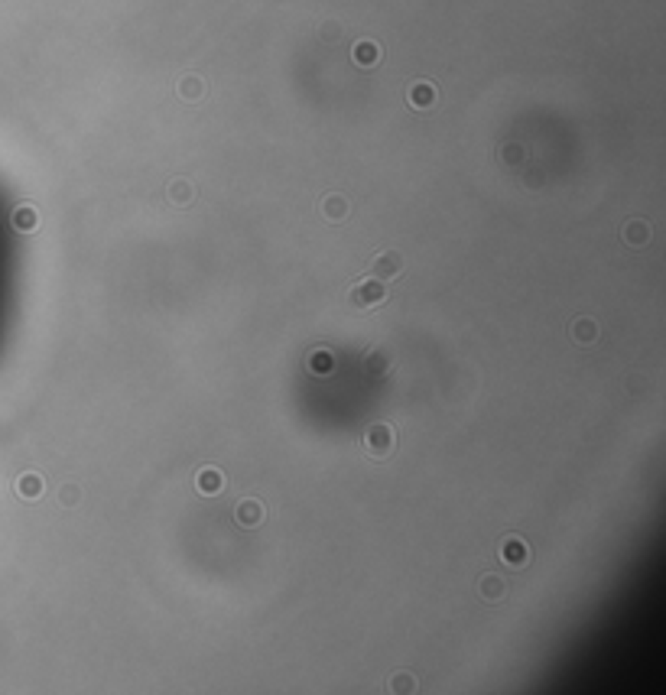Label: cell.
I'll return each instance as SVG.
<instances>
[{
    "mask_svg": "<svg viewBox=\"0 0 666 695\" xmlns=\"http://www.w3.org/2000/svg\"><path fill=\"white\" fill-rule=\"evenodd\" d=\"M384 299H387V289H384V279H377V277L358 279L355 286H351V293H348V302L355 309H371V306H380Z\"/></svg>",
    "mask_w": 666,
    "mask_h": 695,
    "instance_id": "obj_1",
    "label": "cell"
},
{
    "mask_svg": "<svg viewBox=\"0 0 666 695\" xmlns=\"http://www.w3.org/2000/svg\"><path fill=\"white\" fill-rule=\"evenodd\" d=\"M364 449L374 455V458H384L394 452V426L390 423H374V426L364 432Z\"/></svg>",
    "mask_w": 666,
    "mask_h": 695,
    "instance_id": "obj_2",
    "label": "cell"
},
{
    "mask_svg": "<svg viewBox=\"0 0 666 695\" xmlns=\"http://www.w3.org/2000/svg\"><path fill=\"white\" fill-rule=\"evenodd\" d=\"M403 257H400V250H384V254H377L374 267H371V277L377 279H397L403 273Z\"/></svg>",
    "mask_w": 666,
    "mask_h": 695,
    "instance_id": "obj_3",
    "label": "cell"
},
{
    "mask_svg": "<svg viewBox=\"0 0 666 695\" xmlns=\"http://www.w3.org/2000/svg\"><path fill=\"white\" fill-rule=\"evenodd\" d=\"M527 559H530V549L520 536H507L504 543H501V562H507L510 568L527 566Z\"/></svg>",
    "mask_w": 666,
    "mask_h": 695,
    "instance_id": "obj_4",
    "label": "cell"
},
{
    "mask_svg": "<svg viewBox=\"0 0 666 695\" xmlns=\"http://www.w3.org/2000/svg\"><path fill=\"white\" fill-rule=\"evenodd\" d=\"M234 520L244 526V530H254V526H260V520H263V503L254 501V497L241 501V503H237V510H234Z\"/></svg>",
    "mask_w": 666,
    "mask_h": 695,
    "instance_id": "obj_5",
    "label": "cell"
},
{
    "mask_svg": "<svg viewBox=\"0 0 666 695\" xmlns=\"http://www.w3.org/2000/svg\"><path fill=\"white\" fill-rule=\"evenodd\" d=\"M436 85H429V82H416V85L409 88V95H407V101H409V107H416V111H426V107H432L436 104Z\"/></svg>",
    "mask_w": 666,
    "mask_h": 695,
    "instance_id": "obj_6",
    "label": "cell"
},
{
    "mask_svg": "<svg viewBox=\"0 0 666 695\" xmlns=\"http://www.w3.org/2000/svg\"><path fill=\"white\" fill-rule=\"evenodd\" d=\"M351 55H355V62L361 65V68H371V65L380 62V46L371 43V39H361V43L351 49Z\"/></svg>",
    "mask_w": 666,
    "mask_h": 695,
    "instance_id": "obj_7",
    "label": "cell"
},
{
    "mask_svg": "<svg viewBox=\"0 0 666 695\" xmlns=\"http://www.w3.org/2000/svg\"><path fill=\"white\" fill-rule=\"evenodd\" d=\"M572 338H575V344H591L595 338H598V322L595 319H575L572 322Z\"/></svg>",
    "mask_w": 666,
    "mask_h": 695,
    "instance_id": "obj_8",
    "label": "cell"
},
{
    "mask_svg": "<svg viewBox=\"0 0 666 695\" xmlns=\"http://www.w3.org/2000/svg\"><path fill=\"white\" fill-rule=\"evenodd\" d=\"M624 241H627L631 247H644L647 241H650V225L640 221V218L627 221V225H624Z\"/></svg>",
    "mask_w": 666,
    "mask_h": 695,
    "instance_id": "obj_9",
    "label": "cell"
},
{
    "mask_svg": "<svg viewBox=\"0 0 666 695\" xmlns=\"http://www.w3.org/2000/svg\"><path fill=\"white\" fill-rule=\"evenodd\" d=\"M478 591H481L484 601H501L507 595V582L504 578H497V575H484L481 585H478Z\"/></svg>",
    "mask_w": 666,
    "mask_h": 695,
    "instance_id": "obj_10",
    "label": "cell"
},
{
    "mask_svg": "<svg viewBox=\"0 0 666 695\" xmlns=\"http://www.w3.org/2000/svg\"><path fill=\"white\" fill-rule=\"evenodd\" d=\"M195 488L202 494H218L221 488H225V474L221 471H215V468H205L198 478H195Z\"/></svg>",
    "mask_w": 666,
    "mask_h": 695,
    "instance_id": "obj_11",
    "label": "cell"
},
{
    "mask_svg": "<svg viewBox=\"0 0 666 695\" xmlns=\"http://www.w3.org/2000/svg\"><path fill=\"white\" fill-rule=\"evenodd\" d=\"M322 212L329 221H344L348 218V198L344 195H329L322 202Z\"/></svg>",
    "mask_w": 666,
    "mask_h": 695,
    "instance_id": "obj_12",
    "label": "cell"
},
{
    "mask_svg": "<svg viewBox=\"0 0 666 695\" xmlns=\"http://www.w3.org/2000/svg\"><path fill=\"white\" fill-rule=\"evenodd\" d=\"M364 367H367V374H371V377H387L390 374V354L377 348V351L367 354Z\"/></svg>",
    "mask_w": 666,
    "mask_h": 695,
    "instance_id": "obj_13",
    "label": "cell"
},
{
    "mask_svg": "<svg viewBox=\"0 0 666 695\" xmlns=\"http://www.w3.org/2000/svg\"><path fill=\"white\" fill-rule=\"evenodd\" d=\"M202 95H205V82L198 75H185L183 82H179V98H185V101H198Z\"/></svg>",
    "mask_w": 666,
    "mask_h": 695,
    "instance_id": "obj_14",
    "label": "cell"
},
{
    "mask_svg": "<svg viewBox=\"0 0 666 695\" xmlns=\"http://www.w3.org/2000/svg\"><path fill=\"white\" fill-rule=\"evenodd\" d=\"M43 488H46V484H43V478H39V474H23L20 484H17V491H20L26 501L39 497V494H43Z\"/></svg>",
    "mask_w": 666,
    "mask_h": 695,
    "instance_id": "obj_15",
    "label": "cell"
},
{
    "mask_svg": "<svg viewBox=\"0 0 666 695\" xmlns=\"http://www.w3.org/2000/svg\"><path fill=\"white\" fill-rule=\"evenodd\" d=\"M192 195H195L192 185H189L185 179H176L169 185V202H176V205H189V202H192Z\"/></svg>",
    "mask_w": 666,
    "mask_h": 695,
    "instance_id": "obj_16",
    "label": "cell"
},
{
    "mask_svg": "<svg viewBox=\"0 0 666 695\" xmlns=\"http://www.w3.org/2000/svg\"><path fill=\"white\" fill-rule=\"evenodd\" d=\"M13 228H20V231H33L36 228V212H33L30 205H20L13 212Z\"/></svg>",
    "mask_w": 666,
    "mask_h": 695,
    "instance_id": "obj_17",
    "label": "cell"
},
{
    "mask_svg": "<svg viewBox=\"0 0 666 695\" xmlns=\"http://www.w3.org/2000/svg\"><path fill=\"white\" fill-rule=\"evenodd\" d=\"M309 367H312V374H329L332 371V354L329 351H315V354H309Z\"/></svg>",
    "mask_w": 666,
    "mask_h": 695,
    "instance_id": "obj_18",
    "label": "cell"
},
{
    "mask_svg": "<svg viewBox=\"0 0 666 695\" xmlns=\"http://www.w3.org/2000/svg\"><path fill=\"white\" fill-rule=\"evenodd\" d=\"M390 689H394V692H413V689H416V683H413V676H403V673H400V676H394V679H390Z\"/></svg>",
    "mask_w": 666,
    "mask_h": 695,
    "instance_id": "obj_19",
    "label": "cell"
},
{
    "mask_svg": "<svg viewBox=\"0 0 666 695\" xmlns=\"http://www.w3.org/2000/svg\"><path fill=\"white\" fill-rule=\"evenodd\" d=\"M59 501H62L65 507H75V503H78V488H75V484H65L62 491H59Z\"/></svg>",
    "mask_w": 666,
    "mask_h": 695,
    "instance_id": "obj_20",
    "label": "cell"
},
{
    "mask_svg": "<svg viewBox=\"0 0 666 695\" xmlns=\"http://www.w3.org/2000/svg\"><path fill=\"white\" fill-rule=\"evenodd\" d=\"M520 156H524V150H520V147H504V160L507 163H510V160H520Z\"/></svg>",
    "mask_w": 666,
    "mask_h": 695,
    "instance_id": "obj_21",
    "label": "cell"
}]
</instances>
